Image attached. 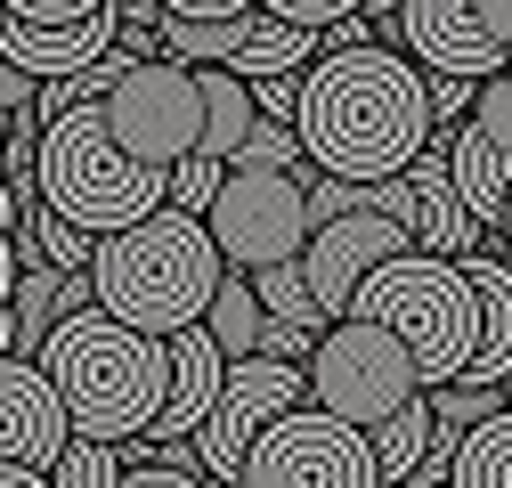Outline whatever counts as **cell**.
<instances>
[{
    "label": "cell",
    "mask_w": 512,
    "mask_h": 488,
    "mask_svg": "<svg viewBox=\"0 0 512 488\" xmlns=\"http://www.w3.org/2000/svg\"><path fill=\"white\" fill-rule=\"evenodd\" d=\"M252 131H261V98H252V82L236 66H204V155L236 163Z\"/></svg>",
    "instance_id": "obj_19"
},
{
    "label": "cell",
    "mask_w": 512,
    "mask_h": 488,
    "mask_svg": "<svg viewBox=\"0 0 512 488\" xmlns=\"http://www.w3.org/2000/svg\"><path fill=\"white\" fill-rule=\"evenodd\" d=\"M212 334H220V350L244 366V358H261V342H269V301H261V285H252L244 269L220 285V301H212V318H204Z\"/></svg>",
    "instance_id": "obj_21"
},
{
    "label": "cell",
    "mask_w": 512,
    "mask_h": 488,
    "mask_svg": "<svg viewBox=\"0 0 512 488\" xmlns=\"http://www.w3.org/2000/svg\"><path fill=\"white\" fill-rule=\"evenodd\" d=\"M472 122L512 155V74H496V82H480V106H472Z\"/></svg>",
    "instance_id": "obj_33"
},
{
    "label": "cell",
    "mask_w": 512,
    "mask_h": 488,
    "mask_svg": "<svg viewBox=\"0 0 512 488\" xmlns=\"http://www.w3.org/2000/svg\"><path fill=\"white\" fill-rule=\"evenodd\" d=\"M33 188L49 212H66L90 236H122L171 204V171L139 163L131 147L114 139L106 106H74L41 131V163H33Z\"/></svg>",
    "instance_id": "obj_4"
},
{
    "label": "cell",
    "mask_w": 512,
    "mask_h": 488,
    "mask_svg": "<svg viewBox=\"0 0 512 488\" xmlns=\"http://www.w3.org/2000/svg\"><path fill=\"white\" fill-rule=\"evenodd\" d=\"M106 9L114 0H9V17H25V25H90Z\"/></svg>",
    "instance_id": "obj_32"
},
{
    "label": "cell",
    "mask_w": 512,
    "mask_h": 488,
    "mask_svg": "<svg viewBox=\"0 0 512 488\" xmlns=\"http://www.w3.org/2000/svg\"><path fill=\"white\" fill-rule=\"evenodd\" d=\"M366 212H391L415 228V253H439V261H472V244H480V220L472 204L456 196V171H447V131L423 163H407L399 179H374L366 188Z\"/></svg>",
    "instance_id": "obj_13"
},
{
    "label": "cell",
    "mask_w": 512,
    "mask_h": 488,
    "mask_svg": "<svg viewBox=\"0 0 512 488\" xmlns=\"http://www.w3.org/2000/svg\"><path fill=\"white\" fill-rule=\"evenodd\" d=\"M25 244H33V269H66V277H82V269H98V244L106 236H90V228H74L66 212H33L25 220Z\"/></svg>",
    "instance_id": "obj_24"
},
{
    "label": "cell",
    "mask_w": 512,
    "mask_h": 488,
    "mask_svg": "<svg viewBox=\"0 0 512 488\" xmlns=\"http://www.w3.org/2000/svg\"><path fill=\"white\" fill-rule=\"evenodd\" d=\"M269 17H285V25H309V33H326V25H342V17H366L374 0H261Z\"/></svg>",
    "instance_id": "obj_30"
},
{
    "label": "cell",
    "mask_w": 512,
    "mask_h": 488,
    "mask_svg": "<svg viewBox=\"0 0 512 488\" xmlns=\"http://www.w3.org/2000/svg\"><path fill=\"white\" fill-rule=\"evenodd\" d=\"M0 488H57V472H33V464H9V472H0Z\"/></svg>",
    "instance_id": "obj_37"
},
{
    "label": "cell",
    "mask_w": 512,
    "mask_h": 488,
    "mask_svg": "<svg viewBox=\"0 0 512 488\" xmlns=\"http://www.w3.org/2000/svg\"><path fill=\"white\" fill-rule=\"evenodd\" d=\"M399 41L423 74L496 82L512 66V0H407Z\"/></svg>",
    "instance_id": "obj_11"
},
{
    "label": "cell",
    "mask_w": 512,
    "mask_h": 488,
    "mask_svg": "<svg viewBox=\"0 0 512 488\" xmlns=\"http://www.w3.org/2000/svg\"><path fill=\"white\" fill-rule=\"evenodd\" d=\"M504 253H512V212H504Z\"/></svg>",
    "instance_id": "obj_39"
},
{
    "label": "cell",
    "mask_w": 512,
    "mask_h": 488,
    "mask_svg": "<svg viewBox=\"0 0 512 488\" xmlns=\"http://www.w3.org/2000/svg\"><path fill=\"white\" fill-rule=\"evenodd\" d=\"M358 318L391 326V334L407 342L423 391H447V383H464V375H472V358H480L488 301H480V285H472L464 261L407 253V261H391V269H374V277H366Z\"/></svg>",
    "instance_id": "obj_5"
},
{
    "label": "cell",
    "mask_w": 512,
    "mask_h": 488,
    "mask_svg": "<svg viewBox=\"0 0 512 488\" xmlns=\"http://www.w3.org/2000/svg\"><path fill=\"white\" fill-rule=\"evenodd\" d=\"M504 391H512V383H504Z\"/></svg>",
    "instance_id": "obj_40"
},
{
    "label": "cell",
    "mask_w": 512,
    "mask_h": 488,
    "mask_svg": "<svg viewBox=\"0 0 512 488\" xmlns=\"http://www.w3.org/2000/svg\"><path fill=\"white\" fill-rule=\"evenodd\" d=\"M90 277H98V310H106V318L171 342V334H187V326L212 318V301H220V285H228L236 269H228V253H220V236H212L204 212L163 204L155 220L106 236Z\"/></svg>",
    "instance_id": "obj_2"
},
{
    "label": "cell",
    "mask_w": 512,
    "mask_h": 488,
    "mask_svg": "<svg viewBox=\"0 0 512 488\" xmlns=\"http://www.w3.org/2000/svg\"><path fill=\"white\" fill-rule=\"evenodd\" d=\"M82 440V423L57 391V375L41 358H9L0 366V456L9 464H33V472H57L66 448Z\"/></svg>",
    "instance_id": "obj_14"
},
{
    "label": "cell",
    "mask_w": 512,
    "mask_h": 488,
    "mask_svg": "<svg viewBox=\"0 0 512 488\" xmlns=\"http://www.w3.org/2000/svg\"><path fill=\"white\" fill-rule=\"evenodd\" d=\"M106 122L139 163L179 171L187 155H204V66H179V57L131 66L122 90L106 98Z\"/></svg>",
    "instance_id": "obj_9"
},
{
    "label": "cell",
    "mask_w": 512,
    "mask_h": 488,
    "mask_svg": "<svg viewBox=\"0 0 512 488\" xmlns=\"http://www.w3.org/2000/svg\"><path fill=\"white\" fill-rule=\"evenodd\" d=\"M244 25L252 17H171L163 25V57H179V66H236Z\"/></svg>",
    "instance_id": "obj_23"
},
{
    "label": "cell",
    "mask_w": 512,
    "mask_h": 488,
    "mask_svg": "<svg viewBox=\"0 0 512 488\" xmlns=\"http://www.w3.org/2000/svg\"><path fill=\"white\" fill-rule=\"evenodd\" d=\"M82 310H98V277H90V269H82V277L33 269V277L9 293V358H41L49 334L66 326V318H82Z\"/></svg>",
    "instance_id": "obj_17"
},
{
    "label": "cell",
    "mask_w": 512,
    "mask_h": 488,
    "mask_svg": "<svg viewBox=\"0 0 512 488\" xmlns=\"http://www.w3.org/2000/svg\"><path fill=\"white\" fill-rule=\"evenodd\" d=\"M366 17H374V25H382V17H407V0H374V9H366Z\"/></svg>",
    "instance_id": "obj_38"
},
{
    "label": "cell",
    "mask_w": 512,
    "mask_h": 488,
    "mask_svg": "<svg viewBox=\"0 0 512 488\" xmlns=\"http://www.w3.org/2000/svg\"><path fill=\"white\" fill-rule=\"evenodd\" d=\"M447 171H456V196L472 204V220L480 228H504V212H512V155L480 131V122L447 131Z\"/></svg>",
    "instance_id": "obj_18"
},
{
    "label": "cell",
    "mask_w": 512,
    "mask_h": 488,
    "mask_svg": "<svg viewBox=\"0 0 512 488\" xmlns=\"http://www.w3.org/2000/svg\"><path fill=\"white\" fill-rule=\"evenodd\" d=\"M464 269H472V285H480V301H488L480 358H472V375H464V383H512V269L488 261V253H472Z\"/></svg>",
    "instance_id": "obj_20"
},
{
    "label": "cell",
    "mask_w": 512,
    "mask_h": 488,
    "mask_svg": "<svg viewBox=\"0 0 512 488\" xmlns=\"http://www.w3.org/2000/svg\"><path fill=\"white\" fill-rule=\"evenodd\" d=\"M504 74H512V66H504Z\"/></svg>",
    "instance_id": "obj_41"
},
{
    "label": "cell",
    "mask_w": 512,
    "mask_h": 488,
    "mask_svg": "<svg viewBox=\"0 0 512 488\" xmlns=\"http://www.w3.org/2000/svg\"><path fill=\"white\" fill-rule=\"evenodd\" d=\"M261 0H163V17H252Z\"/></svg>",
    "instance_id": "obj_36"
},
{
    "label": "cell",
    "mask_w": 512,
    "mask_h": 488,
    "mask_svg": "<svg viewBox=\"0 0 512 488\" xmlns=\"http://www.w3.org/2000/svg\"><path fill=\"white\" fill-rule=\"evenodd\" d=\"M407 253H415V228H407V220H391V212H342V220H326V228L309 236L301 269H309L317 310L342 326V318H358L366 277L391 269V261H407Z\"/></svg>",
    "instance_id": "obj_12"
},
{
    "label": "cell",
    "mask_w": 512,
    "mask_h": 488,
    "mask_svg": "<svg viewBox=\"0 0 512 488\" xmlns=\"http://www.w3.org/2000/svg\"><path fill=\"white\" fill-rule=\"evenodd\" d=\"M122 488H220V480H212V472H187V464H163V456H155V464H139Z\"/></svg>",
    "instance_id": "obj_35"
},
{
    "label": "cell",
    "mask_w": 512,
    "mask_h": 488,
    "mask_svg": "<svg viewBox=\"0 0 512 488\" xmlns=\"http://www.w3.org/2000/svg\"><path fill=\"white\" fill-rule=\"evenodd\" d=\"M236 163H252V171H309V147H301L293 122H261V131L244 139V155H236Z\"/></svg>",
    "instance_id": "obj_29"
},
{
    "label": "cell",
    "mask_w": 512,
    "mask_h": 488,
    "mask_svg": "<svg viewBox=\"0 0 512 488\" xmlns=\"http://www.w3.org/2000/svg\"><path fill=\"white\" fill-rule=\"evenodd\" d=\"M480 106V82L472 74H431V114H439V131H464Z\"/></svg>",
    "instance_id": "obj_31"
},
{
    "label": "cell",
    "mask_w": 512,
    "mask_h": 488,
    "mask_svg": "<svg viewBox=\"0 0 512 488\" xmlns=\"http://www.w3.org/2000/svg\"><path fill=\"white\" fill-rule=\"evenodd\" d=\"M49 375L57 391H66L74 423H82V440H114V448H131L147 440L155 423H163V399H171V342L139 334V326H122L106 310H82L49 334Z\"/></svg>",
    "instance_id": "obj_3"
},
{
    "label": "cell",
    "mask_w": 512,
    "mask_h": 488,
    "mask_svg": "<svg viewBox=\"0 0 512 488\" xmlns=\"http://www.w3.org/2000/svg\"><path fill=\"white\" fill-rule=\"evenodd\" d=\"M456 488H512V407L496 423L464 440V464H456Z\"/></svg>",
    "instance_id": "obj_25"
},
{
    "label": "cell",
    "mask_w": 512,
    "mask_h": 488,
    "mask_svg": "<svg viewBox=\"0 0 512 488\" xmlns=\"http://www.w3.org/2000/svg\"><path fill=\"white\" fill-rule=\"evenodd\" d=\"M204 220H212V236H220L228 269H244V277H261V269H277V261H301L309 236H317L309 179H301V171H252V163L228 171V188H220V204H212Z\"/></svg>",
    "instance_id": "obj_7"
},
{
    "label": "cell",
    "mask_w": 512,
    "mask_h": 488,
    "mask_svg": "<svg viewBox=\"0 0 512 488\" xmlns=\"http://www.w3.org/2000/svg\"><path fill=\"white\" fill-rule=\"evenodd\" d=\"M114 49H122V9H106L90 25H25V17L0 25V57L25 66L33 82H74V74H90Z\"/></svg>",
    "instance_id": "obj_15"
},
{
    "label": "cell",
    "mask_w": 512,
    "mask_h": 488,
    "mask_svg": "<svg viewBox=\"0 0 512 488\" xmlns=\"http://www.w3.org/2000/svg\"><path fill=\"white\" fill-rule=\"evenodd\" d=\"M293 131L309 147L317 171L334 179H399L407 163H423L439 147V114H431V74L415 66L407 49H342V57H317L309 90Z\"/></svg>",
    "instance_id": "obj_1"
},
{
    "label": "cell",
    "mask_w": 512,
    "mask_h": 488,
    "mask_svg": "<svg viewBox=\"0 0 512 488\" xmlns=\"http://www.w3.org/2000/svg\"><path fill=\"white\" fill-rule=\"evenodd\" d=\"M131 472H122V448L114 440H74L66 464H57V488H122Z\"/></svg>",
    "instance_id": "obj_27"
},
{
    "label": "cell",
    "mask_w": 512,
    "mask_h": 488,
    "mask_svg": "<svg viewBox=\"0 0 512 488\" xmlns=\"http://www.w3.org/2000/svg\"><path fill=\"white\" fill-rule=\"evenodd\" d=\"M431 432H439V407H431V391H423L415 407H399V415L374 432V456H382V488H407V480L423 472V456H431Z\"/></svg>",
    "instance_id": "obj_22"
},
{
    "label": "cell",
    "mask_w": 512,
    "mask_h": 488,
    "mask_svg": "<svg viewBox=\"0 0 512 488\" xmlns=\"http://www.w3.org/2000/svg\"><path fill=\"white\" fill-rule=\"evenodd\" d=\"M228 171H236V163H220V155H187V163L171 171V204H179V212H212L220 188H228Z\"/></svg>",
    "instance_id": "obj_28"
},
{
    "label": "cell",
    "mask_w": 512,
    "mask_h": 488,
    "mask_svg": "<svg viewBox=\"0 0 512 488\" xmlns=\"http://www.w3.org/2000/svg\"><path fill=\"white\" fill-rule=\"evenodd\" d=\"M244 488H382V456H374V432L309 399L252 448Z\"/></svg>",
    "instance_id": "obj_8"
},
{
    "label": "cell",
    "mask_w": 512,
    "mask_h": 488,
    "mask_svg": "<svg viewBox=\"0 0 512 488\" xmlns=\"http://www.w3.org/2000/svg\"><path fill=\"white\" fill-rule=\"evenodd\" d=\"M252 285H261L269 318H293V326H334L326 310H317V293H309V269H301V261H277V269H261Z\"/></svg>",
    "instance_id": "obj_26"
},
{
    "label": "cell",
    "mask_w": 512,
    "mask_h": 488,
    "mask_svg": "<svg viewBox=\"0 0 512 488\" xmlns=\"http://www.w3.org/2000/svg\"><path fill=\"white\" fill-rule=\"evenodd\" d=\"M293 407H309V366H285V358H244L236 375H228V391H220V407H212V423L196 432L204 472H212L220 488H244L252 448H261Z\"/></svg>",
    "instance_id": "obj_10"
},
{
    "label": "cell",
    "mask_w": 512,
    "mask_h": 488,
    "mask_svg": "<svg viewBox=\"0 0 512 488\" xmlns=\"http://www.w3.org/2000/svg\"><path fill=\"white\" fill-rule=\"evenodd\" d=\"M301 90H309V74H269V82H252L261 122H293V114H301Z\"/></svg>",
    "instance_id": "obj_34"
},
{
    "label": "cell",
    "mask_w": 512,
    "mask_h": 488,
    "mask_svg": "<svg viewBox=\"0 0 512 488\" xmlns=\"http://www.w3.org/2000/svg\"><path fill=\"white\" fill-rule=\"evenodd\" d=\"M228 375H236V358L220 350L212 326L171 334V399H163V423L147 440H196L212 423V407H220V391H228Z\"/></svg>",
    "instance_id": "obj_16"
},
{
    "label": "cell",
    "mask_w": 512,
    "mask_h": 488,
    "mask_svg": "<svg viewBox=\"0 0 512 488\" xmlns=\"http://www.w3.org/2000/svg\"><path fill=\"white\" fill-rule=\"evenodd\" d=\"M309 399L326 415H342V423H358V432H382L399 407L423 399V375H415V358H407V342L391 326L342 318L309 358Z\"/></svg>",
    "instance_id": "obj_6"
}]
</instances>
